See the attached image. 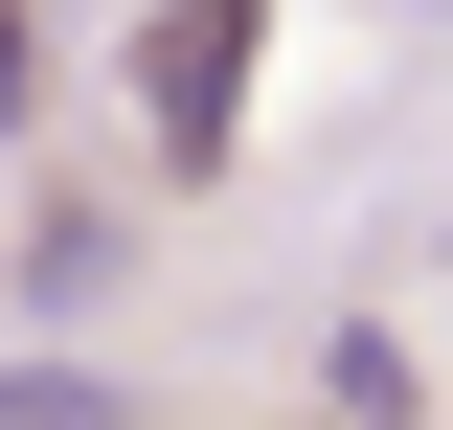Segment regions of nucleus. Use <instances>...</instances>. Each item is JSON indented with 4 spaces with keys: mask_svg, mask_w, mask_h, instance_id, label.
I'll return each mask as SVG.
<instances>
[{
    "mask_svg": "<svg viewBox=\"0 0 453 430\" xmlns=\"http://www.w3.org/2000/svg\"><path fill=\"white\" fill-rule=\"evenodd\" d=\"M250 23H273V0H159V23H136V113H159V159L204 181L226 159V113H250Z\"/></svg>",
    "mask_w": 453,
    "mask_h": 430,
    "instance_id": "obj_1",
    "label": "nucleus"
},
{
    "mask_svg": "<svg viewBox=\"0 0 453 430\" xmlns=\"http://www.w3.org/2000/svg\"><path fill=\"white\" fill-rule=\"evenodd\" d=\"M318 408H340V430H408V408H431V363H408L386 318H340V340H318Z\"/></svg>",
    "mask_w": 453,
    "mask_h": 430,
    "instance_id": "obj_2",
    "label": "nucleus"
},
{
    "mask_svg": "<svg viewBox=\"0 0 453 430\" xmlns=\"http://www.w3.org/2000/svg\"><path fill=\"white\" fill-rule=\"evenodd\" d=\"M0 430H136V408H113L91 363H0Z\"/></svg>",
    "mask_w": 453,
    "mask_h": 430,
    "instance_id": "obj_3",
    "label": "nucleus"
},
{
    "mask_svg": "<svg viewBox=\"0 0 453 430\" xmlns=\"http://www.w3.org/2000/svg\"><path fill=\"white\" fill-rule=\"evenodd\" d=\"M0 113H23V0H0Z\"/></svg>",
    "mask_w": 453,
    "mask_h": 430,
    "instance_id": "obj_4",
    "label": "nucleus"
}]
</instances>
